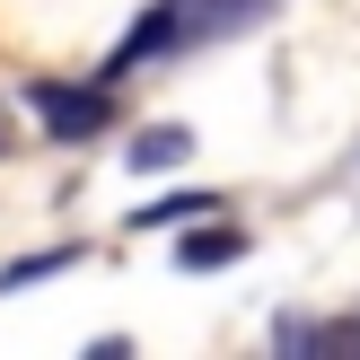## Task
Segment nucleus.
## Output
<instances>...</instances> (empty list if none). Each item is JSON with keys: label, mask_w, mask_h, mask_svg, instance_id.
<instances>
[{"label": "nucleus", "mask_w": 360, "mask_h": 360, "mask_svg": "<svg viewBox=\"0 0 360 360\" xmlns=\"http://www.w3.org/2000/svg\"><path fill=\"white\" fill-rule=\"evenodd\" d=\"M316 352H360V326H316Z\"/></svg>", "instance_id": "4"}, {"label": "nucleus", "mask_w": 360, "mask_h": 360, "mask_svg": "<svg viewBox=\"0 0 360 360\" xmlns=\"http://www.w3.org/2000/svg\"><path fill=\"white\" fill-rule=\"evenodd\" d=\"M176 255H185L193 273H211V264H238V255H246V229H193Z\"/></svg>", "instance_id": "3"}, {"label": "nucleus", "mask_w": 360, "mask_h": 360, "mask_svg": "<svg viewBox=\"0 0 360 360\" xmlns=\"http://www.w3.org/2000/svg\"><path fill=\"white\" fill-rule=\"evenodd\" d=\"M27 105H35V123L44 132H62V141H88V132H105V115H115V88H70V79H35L27 88Z\"/></svg>", "instance_id": "1"}, {"label": "nucleus", "mask_w": 360, "mask_h": 360, "mask_svg": "<svg viewBox=\"0 0 360 360\" xmlns=\"http://www.w3.org/2000/svg\"><path fill=\"white\" fill-rule=\"evenodd\" d=\"M185 158H193V132H185V123H150V132H141L132 141V167H185Z\"/></svg>", "instance_id": "2"}, {"label": "nucleus", "mask_w": 360, "mask_h": 360, "mask_svg": "<svg viewBox=\"0 0 360 360\" xmlns=\"http://www.w3.org/2000/svg\"><path fill=\"white\" fill-rule=\"evenodd\" d=\"M0 150H9V105H0Z\"/></svg>", "instance_id": "5"}]
</instances>
